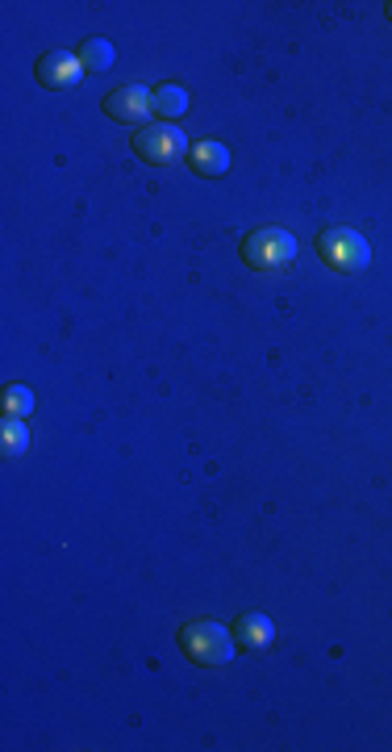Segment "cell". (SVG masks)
Instances as JSON below:
<instances>
[{"mask_svg":"<svg viewBox=\"0 0 392 752\" xmlns=\"http://www.w3.org/2000/svg\"><path fill=\"white\" fill-rule=\"evenodd\" d=\"M180 648H184V657L192 660V665L218 669V665H230V660H234L239 639H234V631H225L222 623L197 619L180 627Z\"/></svg>","mask_w":392,"mask_h":752,"instance_id":"1","label":"cell"},{"mask_svg":"<svg viewBox=\"0 0 392 752\" xmlns=\"http://www.w3.org/2000/svg\"><path fill=\"white\" fill-rule=\"evenodd\" d=\"M297 260V239L280 226H259L243 239V263L255 272H288Z\"/></svg>","mask_w":392,"mask_h":752,"instance_id":"2","label":"cell"},{"mask_svg":"<svg viewBox=\"0 0 392 752\" xmlns=\"http://www.w3.org/2000/svg\"><path fill=\"white\" fill-rule=\"evenodd\" d=\"M318 255L335 272H363L372 263V243L351 226H330L318 234Z\"/></svg>","mask_w":392,"mask_h":752,"instance_id":"3","label":"cell"},{"mask_svg":"<svg viewBox=\"0 0 392 752\" xmlns=\"http://www.w3.org/2000/svg\"><path fill=\"white\" fill-rule=\"evenodd\" d=\"M134 150H138V159H147L155 168H171V164H180L188 155V138L180 126L155 122V126H142V130L134 134Z\"/></svg>","mask_w":392,"mask_h":752,"instance_id":"4","label":"cell"},{"mask_svg":"<svg viewBox=\"0 0 392 752\" xmlns=\"http://www.w3.org/2000/svg\"><path fill=\"white\" fill-rule=\"evenodd\" d=\"M150 88L142 84H126V88H113L105 96V113H109L113 122H121V126H138L142 130V122H147L150 113H155V101H150Z\"/></svg>","mask_w":392,"mask_h":752,"instance_id":"5","label":"cell"},{"mask_svg":"<svg viewBox=\"0 0 392 752\" xmlns=\"http://www.w3.org/2000/svg\"><path fill=\"white\" fill-rule=\"evenodd\" d=\"M84 75L88 72H84V63H80L75 51H46V55L38 59V84L51 88V93H67Z\"/></svg>","mask_w":392,"mask_h":752,"instance_id":"6","label":"cell"},{"mask_svg":"<svg viewBox=\"0 0 392 752\" xmlns=\"http://www.w3.org/2000/svg\"><path fill=\"white\" fill-rule=\"evenodd\" d=\"M188 164H192L197 176L218 180V176L230 171V150H225V143H218V138H201V143L188 147Z\"/></svg>","mask_w":392,"mask_h":752,"instance_id":"7","label":"cell"},{"mask_svg":"<svg viewBox=\"0 0 392 752\" xmlns=\"http://www.w3.org/2000/svg\"><path fill=\"white\" fill-rule=\"evenodd\" d=\"M234 639H239V648H267L272 639H276V623L267 619L263 610H246V615H239L234 619Z\"/></svg>","mask_w":392,"mask_h":752,"instance_id":"8","label":"cell"},{"mask_svg":"<svg viewBox=\"0 0 392 752\" xmlns=\"http://www.w3.org/2000/svg\"><path fill=\"white\" fill-rule=\"evenodd\" d=\"M75 55H80V63H84V72L100 75V72H109L113 67V42L109 38H84Z\"/></svg>","mask_w":392,"mask_h":752,"instance_id":"9","label":"cell"},{"mask_svg":"<svg viewBox=\"0 0 392 752\" xmlns=\"http://www.w3.org/2000/svg\"><path fill=\"white\" fill-rule=\"evenodd\" d=\"M150 101H155V113H159L163 122H171V126H176V117H184L188 113V93L180 84H159Z\"/></svg>","mask_w":392,"mask_h":752,"instance_id":"10","label":"cell"},{"mask_svg":"<svg viewBox=\"0 0 392 752\" xmlns=\"http://www.w3.org/2000/svg\"><path fill=\"white\" fill-rule=\"evenodd\" d=\"M0 410H4V418H30V410H34V394H30L25 385H9V389L0 394Z\"/></svg>","mask_w":392,"mask_h":752,"instance_id":"11","label":"cell"},{"mask_svg":"<svg viewBox=\"0 0 392 752\" xmlns=\"http://www.w3.org/2000/svg\"><path fill=\"white\" fill-rule=\"evenodd\" d=\"M0 439H4V451H9V456H21V451L30 448L25 418H0Z\"/></svg>","mask_w":392,"mask_h":752,"instance_id":"12","label":"cell"},{"mask_svg":"<svg viewBox=\"0 0 392 752\" xmlns=\"http://www.w3.org/2000/svg\"><path fill=\"white\" fill-rule=\"evenodd\" d=\"M384 13H389V21H392V0H389V9H384Z\"/></svg>","mask_w":392,"mask_h":752,"instance_id":"13","label":"cell"}]
</instances>
